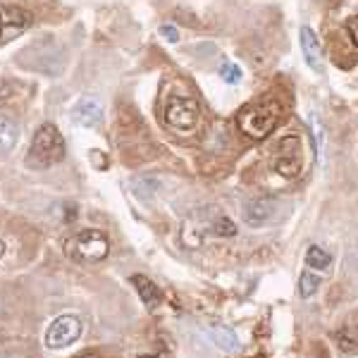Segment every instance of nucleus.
<instances>
[{"mask_svg": "<svg viewBox=\"0 0 358 358\" xmlns=\"http://www.w3.org/2000/svg\"><path fill=\"white\" fill-rule=\"evenodd\" d=\"M201 120V110L199 103L189 96H170L165 106V122L167 127H172L175 131H194L196 124Z\"/></svg>", "mask_w": 358, "mask_h": 358, "instance_id": "nucleus-5", "label": "nucleus"}, {"mask_svg": "<svg viewBox=\"0 0 358 358\" xmlns=\"http://www.w3.org/2000/svg\"><path fill=\"white\" fill-rule=\"evenodd\" d=\"M337 342L344 354H358V310L346 317L337 330Z\"/></svg>", "mask_w": 358, "mask_h": 358, "instance_id": "nucleus-12", "label": "nucleus"}, {"mask_svg": "<svg viewBox=\"0 0 358 358\" xmlns=\"http://www.w3.org/2000/svg\"><path fill=\"white\" fill-rule=\"evenodd\" d=\"M299 38H301V50H303V57L308 62L310 69L320 72L322 69V45H320V38L315 36V31L310 27H301L299 31Z\"/></svg>", "mask_w": 358, "mask_h": 358, "instance_id": "nucleus-11", "label": "nucleus"}, {"mask_svg": "<svg viewBox=\"0 0 358 358\" xmlns=\"http://www.w3.org/2000/svg\"><path fill=\"white\" fill-rule=\"evenodd\" d=\"M306 265H308V270H317V273H330L332 268V256L325 251V248L320 246H308V251H306Z\"/></svg>", "mask_w": 358, "mask_h": 358, "instance_id": "nucleus-14", "label": "nucleus"}, {"mask_svg": "<svg viewBox=\"0 0 358 358\" xmlns=\"http://www.w3.org/2000/svg\"><path fill=\"white\" fill-rule=\"evenodd\" d=\"M79 334H82V322H79L77 315H60L53 320V325L45 332V344L50 349H62V346H69L72 342H77Z\"/></svg>", "mask_w": 358, "mask_h": 358, "instance_id": "nucleus-8", "label": "nucleus"}, {"mask_svg": "<svg viewBox=\"0 0 358 358\" xmlns=\"http://www.w3.org/2000/svg\"><path fill=\"white\" fill-rule=\"evenodd\" d=\"M34 24V15L13 5H0V48L13 41L17 34L27 31Z\"/></svg>", "mask_w": 358, "mask_h": 358, "instance_id": "nucleus-7", "label": "nucleus"}, {"mask_svg": "<svg viewBox=\"0 0 358 358\" xmlns=\"http://www.w3.org/2000/svg\"><path fill=\"white\" fill-rule=\"evenodd\" d=\"M67 256L77 263L91 265V263H101L108 258L110 253V239L101 232V229H79L67 239Z\"/></svg>", "mask_w": 358, "mask_h": 358, "instance_id": "nucleus-4", "label": "nucleus"}, {"mask_svg": "<svg viewBox=\"0 0 358 358\" xmlns=\"http://www.w3.org/2000/svg\"><path fill=\"white\" fill-rule=\"evenodd\" d=\"M236 224L217 213V208H203L182 224V241L189 248L203 246L208 236H234Z\"/></svg>", "mask_w": 358, "mask_h": 358, "instance_id": "nucleus-1", "label": "nucleus"}, {"mask_svg": "<svg viewBox=\"0 0 358 358\" xmlns=\"http://www.w3.org/2000/svg\"><path fill=\"white\" fill-rule=\"evenodd\" d=\"M320 275H315L313 270H303L301 277H299V294H301L303 299L313 296L317 292V287H320Z\"/></svg>", "mask_w": 358, "mask_h": 358, "instance_id": "nucleus-16", "label": "nucleus"}, {"mask_svg": "<svg viewBox=\"0 0 358 358\" xmlns=\"http://www.w3.org/2000/svg\"><path fill=\"white\" fill-rule=\"evenodd\" d=\"M273 167L277 175L287 177V179H294L301 175V167H303V155H301V138L299 136H285L277 146V153H275V160H273Z\"/></svg>", "mask_w": 358, "mask_h": 358, "instance_id": "nucleus-6", "label": "nucleus"}, {"mask_svg": "<svg viewBox=\"0 0 358 358\" xmlns=\"http://www.w3.org/2000/svg\"><path fill=\"white\" fill-rule=\"evenodd\" d=\"M275 210H277V203L268 196H261V199H251L244 203V222L251 224V227H261V224L270 222L275 217Z\"/></svg>", "mask_w": 358, "mask_h": 358, "instance_id": "nucleus-9", "label": "nucleus"}, {"mask_svg": "<svg viewBox=\"0 0 358 358\" xmlns=\"http://www.w3.org/2000/svg\"><path fill=\"white\" fill-rule=\"evenodd\" d=\"M65 158V138L53 124L38 127V131L34 134V141L29 146L27 153V165L34 170H45L53 167Z\"/></svg>", "mask_w": 358, "mask_h": 358, "instance_id": "nucleus-2", "label": "nucleus"}, {"mask_svg": "<svg viewBox=\"0 0 358 358\" xmlns=\"http://www.w3.org/2000/svg\"><path fill=\"white\" fill-rule=\"evenodd\" d=\"M3 253H5V244L0 241V258H3Z\"/></svg>", "mask_w": 358, "mask_h": 358, "instance_id": "nucleus-23", "label": "nucleus"}, {"mask_svg": "<svg viewBox=\"0 0 358 358\" xmlns=\"http://www.w3.org/2000/svg\"><path fill=\"white\" fill-rule=\"evenodd\" d=\"M131 285L136 287L138 296H141V301L148 306V308H155V306L160 303V299H163V294L160 289L155 287V282H151L148 277L143 275H131Z\"/></svg>", "mask_w": 358, "mask_h": 358, "instance_id": "nucleus-13", "label": "nucleus"}, {"mask_svg": "<svg viewBox=\"0 0 358 358\" xmlns=\"http://www.w3.org/2000/svg\"><path fill=\"white\" fill-rule=\"evenodd\" d=\"M77 358H98L96 354H82V356H77Z\"/></svg>", "mask_w": 358, "mask_h": 358, "instance_id": "nucleus-22", "label": "nucleus"}, {"mask_svg": "<svg viewBox=\"0 0 358 358\" xmlns=\"http://www.w3.org/2000/svg\"><path fill=\"white\" fill-rule=\"evenodd\" d=\"M17 138H20V129L15 127V122L0 115V155L13 151L17 146Z\"/></svg>", "mask_w": 358, "mask_h": 358, "instance_id": "nucleus-15", "label": "nucleus"}, {"mask_svg": "<svg viewBox=\"0 0 358 358\" xmlns=\"http://www.w3.org/2000/svg\"><path fill=\"white\" fill-rule=\"evenodd\" d=\"M160 34H163V36H165L170 43H177V41H179V31H177V29L172 27V24H163V27H160Z\"/></svg>", "mask_w": 358, "mask_h": 358, "instance_id": "nucleus-20", "label": "nucleus"}, {"mask_svg": "<svg viewBox=\"0 0 358 358\" xmlns=\"http://www.w3.org/2000/svg\"><path fill=\"white\" fill-rule=\"evenodd\" d=\"M210 337L215 339V344L220 346V349H227V351H234L236 349V337L232 330H227V327H210Z\"/></svg>", "mask_w": 358, "mask_h": 358, "instance_id": "nucleus-17", "label": "nucleus"}, {"mask_svg": "<svg viewBox=\"0 0 358 358\" xmlns=\"http://www.w3.org/2000/svg\"><path fill=\"white\" fill-rule=\"evenodd\" d=\"M282 117V108L275 101H261V103H251L244 110L239 113L236 122L239 129L251 138H265L268 134H273L275 127L280 124Z\"/></svg>", "mask_w": 358, "mask_h": 358, "instance_id": "nucleus-3", "label": "nucleus"}, {"mask_svg": "<svg viewBox=\"0 0 358 358\" xmlns=\"http://www.w3.org/2000/svg\"><path fill=\"white\" fill-rule=\"evenodd\" d=\"M220 77H222L227 84H239V79H241V69L236 67L234 62L224 60L222 65H220Z\"/></svg>", "mask_w": 358, "mask_h": 358, "instance_id": "nucleus-18", "label": "nucleus"}, {"mask_svg": "<svg viewBox=\"0 0 358 358\" xmlns=\"http://www.w3.org/2000/svg\"><path fill=\"white\" fill-rule=\"evenodd\" d=\"M72 117H74V122H77V124L89 127V129H91V127H98V124H101V120H103L101 101L94 98V96H84L82 101L72 108Z\"/></svg>", "mask_w": 358, "mask_h": 358, "instance_id": "nucleus-10", "label": "nucleus"}, {"mask_svg": "<svg viewBox=\"0 0 358 358\" xmlns=\"http://www.w3.org/2000/svg\"><path fill=\"white\" fill-rule=\"evenodd\" d=\"M346 34L351 36L354 45H358V15L351 17V20H346Z\"/></svg>", "mask_w": 358, "mask_h": 358, "instance_id": "nucleus-19", "label": "nucleus"}, {"mask_svg": "<svg viewBox=\"0 0 358 358\" xmlns=\"http://www.w3.org/2000/svg\"><path fill=\"white\" fill-rule=\"evenodd\" d=\"M138 358H167L165 351H158V354H148V356H138Z\"/></svg>", "mask_w": 358, "mask_h": 358, "instance_id": "nucleus-21", "label": "nucleus"}]
</instances>
